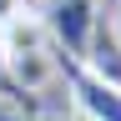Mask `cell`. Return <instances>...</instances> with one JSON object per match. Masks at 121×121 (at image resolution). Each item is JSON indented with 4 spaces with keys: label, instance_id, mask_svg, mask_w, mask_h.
Returning a JSON list of instances; mask_svg holds the SVG:
<instances>
[{
    "label": "cell",
    "instance_id": "3957f363",
    "mask_svg": "<svg viewBox=\"0 0 121 121\" xmlns=\"http://www.w3.org/2000/svg\"><path fill=\"white\" fill-rule=\"evenodd\" d=\"M86 71H96L101 81L121 86V40H116V25H106V15L96 20V30H91V51L81 60Z\"/></svg>",
    "mask_w": 121,
    "mask_h": 121
},
{
    "label": "cell",
    "instance_id": "7a4b0ae2",
    "mask_svg": "<svg viewBox=\"0 0 121 121\" xmlns=\"http://www.w3.org/2000/svg\"><path fill=\"white\" fill-rule=\"evenodd\" d=\"M56 71L71 81V96H76V106L86 111V121H121V86L101 81L96 71H86L81 60H71V56H60Z\"/></svg>",
    "mask_w": 121,
    "mask_h": 121
},
{
    "label": "cell",
    "instance_id": "277c9868",
    "mask_svg": "<svg viewBox=\"0 0 121 121\" xmlns=\"http://www.w3.org/2000/svg\"><path fill=\"white\" fill-rule=\"evenodd\" d=\"M5 66H10V81L20 86V96H35V91H45V86H51V76H56V60H51V51L5 56Z\"/></svg>",
    "mask_w": 121,
    "mask_h": 121
},
{
    "label": "cell",
    "instance_id": "9c48e42d",
    "mask_svg": "<svg viewBox=\"0 0 121 121\" xmlns=\"http://www.w3.org/2000/svg\"><path fill=\"white\" fill-rule=\"evenodd\" d=\"M116 40H121V15H116Z\"/></svg>",
    "mask_w": 121,
    "mask_h": 121
},
{
    "label": "cell",
    "instance_id": "6da1fadb",
    "mask_svg": "<svg viewBox=\"0 0 121 121\" xmlns=\"http://www.w3.org/2000/svg\"><path fill=\"white\" fill-rule=\"evenodd\" d=\"M96 20H101V5H96V0H51L45 30H51V35L60 40V56H71V60H86Z\"/></svg>",
    "mask_w": 121,
    "mask_h": 121
},
{
    "label": "cell",
    "instance_id": "ba28073f",
    "mask_svg": "<svg viewBox=\"0 0 121 121\" xmlns=\"http://www.w3.org/2000/svg\"><path fill=\"white\" fill-rule=\"evenodd\" d=\"M15 15H20V0H0V25H10Z\"/></svg>",
    "mask_w": 121,
    "mask_h": 121
},
{
    "label": "cell",
    "instance_id": "8992f818",
    "mask_svg": "<svg viewBox=\"0 0 121 121\" xmlns=\"http://www.w3.org/2000/svg\"><path fill=\"white\" fill-rule=\"evenodd\" d=\"M0 106H30V96H20V86L10 81V66H5V51H0Z\"/></svg>",
    "mask_w": 121,
    "mask_h": 121
},
{
    "label": "cell",
    "instance_id": "5b68a950",
    "mask_svg": "<svg viewBox=\"0 0 121 121\" xmlns=\"http://www.w3.org/2000/svg\"><path fill=\"white\" fill-rule=\"evenodd\" d=\"M45 20L35 15H15L10 25H0V51L5 56H30V51H45Z\"/></svg>",
    "mask_w": 121,
    "mask_h": 121
},
{
    "label": "cell",
    "instance_id": "52a82bcc",
    "mask_svg": "<svg viewBox=\"0 0 121 121\" xmlns=\"http://www.w3.org/2000/svg\"><path fill=\"white\" fill-rule=\"evenodd\" d=\"M0 121H66V116H45V111H30V106H0Z\"/></svg>",
    "mask_w": 121,
    "mask_h": 121
}]
</instances>
